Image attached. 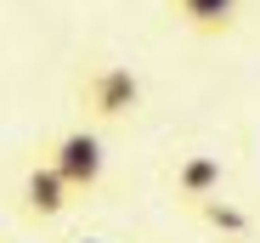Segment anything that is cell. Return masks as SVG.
Segmentation results:
<instances>
[{"label":"cell","mask_w":260,"mask_h":243,"mask_svg":"<svg viewBox=\"0 0 260 243\" xmlns=\"http://www.w3.org/2000/svg\"><path fill=\"white\" fill-rule=\"evenodd\" d=\"M170 187H176L187 204L198 210V204H209V198H221V187H226V164L215 153H187L181 164H176V176H170Z\"/></svg>","instance_id":"5"},{"label":"cell","mask_w":260,"mask_h":243,"mask_svg":"<svg viewBox=\"0 0 260 243\" xmlns=\"http://www.w3.org/2000/svg\"><path fill=\"white\" fill-rule=\"evenodd\" d=\"M68 204H74V187L46 164V158L28 164V176H23V215L28 221H57Z\"/></svg>","instance_id":"3"},{"label":"cell","mask_w":260,"mask_h":243,"mask_svg":"<svg viewBox=\"0 0 260 243\" xmlns=\"http://www.w3.org/2000/svg\"><path fill=\"white\" fill-rule=\"evenodd\" d=\"M46 164L74 187V198H85V192H96V187H102L108 142H102V130H96V125H74V130H62V136L46 147Z\"/></svg>","instance_id":"2"},{"label":"cell","mask_w":260,"mask_h":243,"mask_svg":"<svg viewBox=\"0 0 260 243\" xmlns=\"http://www.w3.org/2000/svg\"><path fill=\"white\" fill-rule=\"evenodd\" d=\"M74 243H102V237H74Z\"/></svg>","instance_id":"7"},{"label":"cell","mask_w":260,"mask_h":243,"mask_svg":"<svg viewBox=\"0 0 260 243\" xmlns=\"http://www.w3.org/2000/svg\"><path fill=\"white\" fill-rule=\"evenodd\" d=\"M170 17L192 34H204V40H221V34L238 28L243 0H170Z\"/></svg>","instance_id":"4"},{"label":"cell","mask_w":260,"mask_h":243,"mask_svg":"<svg viewBox=\"0 0 260 243\" xmlns=\"http://www.w3.org/2000/svg\"><path fill=\"white\" fill-rule=\"evenodd\" d=\"M198 210H204V221H209V226H221V232H243V226H249V221L226 204V198H209V204H198Z\"/></svg>","instance_id":"6"},{"label":"cell","mask_w":260,"mask_h":243,"mask_svg":"<svg viewBox=\"0 0 260 243\" xmlns=\"http://www.w3.org/2000/svg\"><path fill=\"white\" fill-rule=\"evenodd\" d=\"M142 102H147V85L130 62H96L79 74V108L91 125H124L142 113Z\"/></svg>","instance_id":"1"}]
</instances>
